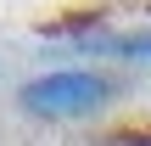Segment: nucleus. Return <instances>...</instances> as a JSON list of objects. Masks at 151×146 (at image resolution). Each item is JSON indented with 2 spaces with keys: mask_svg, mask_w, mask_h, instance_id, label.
Here are the masks:
<instances>
[{
  "mask_svg": "<svg viewBox=\"0 0 151 146\" xmlns=\"http://www.w3.org/2000/svg\"><path fill=\"white\" fill-rule=\"evenodd\" d=\"M112 96H118V84L95 68H56V73H34L22 84V107L39 118H84V113H101Z\"/></svg>",
  "mask_w": 151,
  "mask_h": 146,
  "instance_id": "1",
  "label": "nucleus"
},
{
  "mask_svg": "<svg viewBox=\"0 0 151 146\" xmlns=\"http://www.w3.org/2000/svg\"><path fill=\"white\" fill-rule=\"evenodd\" d=\"M101 51H118V56H151V34H140V39H101Z\"/></svg>",
  "mask_w": 151,
  "mask_h": 146,
  "instance_id": "2",
  "label": "nucleus"
}]
</instances>
